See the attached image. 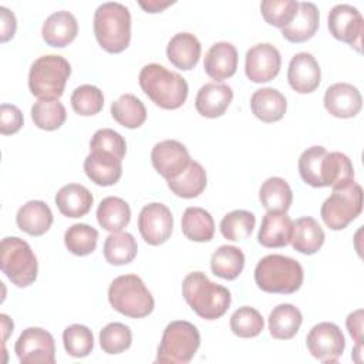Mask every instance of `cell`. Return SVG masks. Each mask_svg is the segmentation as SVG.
Segmentation results:
<instances>
[{
    "label": "cell",
    "instance_id": "cell-1",
    "mask_svg": "<svg viewBox=\"0 0 364 364\" xmlns=\"http://www.w3.org/2000/svg\"><path fill=\"white\" fill-rule=\"evenodd\" d=\"M182 294L189 307L205 320L220 318L232 301L230 291L210 282L202 272H192L183 279Z\"/></svg>",
    "mask_w": 364,
    "mask_h": 364
},
{
    "label": "cell",
    "instance_id": "cell-2",
    "mask_svg": "<svg viewBox=\"0 0 364 364\" xmlns=\"http://www.w3.org/2000/svg\"><path fill=\"white\" fill-rule=\"evenodd\" d=\"M139 87L148 98L164 109H176L188 98V82L175 71L164 65L151 63L139 71Z\"/></svg>",
    "mask_w": 364,
    "mask_h": 364
},
{
    "label": "cell",
    "instance_id": "cell-3",
    "mask_svg": "<svg viewBox=\"0 0 364 364\" xmlns=\"http://www.w3.org/2000/svg\"><path fill=\"white\" fill-rule=\"evenodd\" d=\"M303 279L301 264L283 255H267L255 267V282L266 293L291 294L301 287Z\"/></svg>",
    "mask_w": 364,
    "mask_h": 364
},
{
    "label": "cell",
    "instance_id": "cell-4",
    "mask_svg": "<svg viewBox=\"0 0 364 364\" xmlns=\"http://www.w3.org/2000/svg\"><path fill=\"white\" fill-rule=\"evenodd\" d=\"M94 34L98 44L108 53L124 51L131 41V13L117 1H107L94 13Z\"/></svg>",
    "mask_w": 364,
    "mask_h": 364
},
{
    "label": "cell",
    "instance_id": "cell-5",
    "mask_svg": "<svg viewBox=\"0 0 364 364\" xmlns=\"http://www.w3.org/2000/svg\"><path fill=\"white\" fill-rule=\"evenodd\" d=\"M108 300L114 310L131 318L146 317L155 307L151 291L136 274L115 277L108 289Z\"/></svg>",
    "mask_w": 364,
    "mask_h": 364
},
{
    "label": "cell",
    "instance_id": "cell-6",
    "mask_svg": "<svg viewBox=\"0 0 364 364\" xmlns=\"http://www.w3.org/2000/svg\"><path fill=\"white\" fill-rule=\"evenodd\" d=\"M70 74L71 65L63 55H41L30 67L28 88L37 98H60Z\"/></svg>",
    "mask_w": 364,
    "mask_h": 364
},
{
    "label": "cell",
    "instance_id": "cell-7",
    "mask_svg": "<svg viewBox=\"0 0 364 364\" xmlns=\"http://www.w3.org/2000/svg\"><path fill=\"white\" fill-rule=\"evenodd\" d=\"M0 266L1 272L17 287H27L37 279V257L30 245L17 236L4 237L1 240Z\"/></svg>",
    "mask_w": 364,
    "mask_h": 364
},
{
    "label": "cell",
    "instance_id": "cell-8",
    "mask_svg": "<svg viewBox=\"0 0 364 364\" xmlns=\"http://www.w3.org/2000/svg\"><path fill=\"white\" fill-rule=\"evenodd\" d=\"M199 346L200 334L192 323L185 320L171 321L164 330L155 361L186 364L193 358Z\"/></svg>",
    "mask_w": 364,
    "mask_h": 364
},
{
    "label": "cell",
    "instance_id": "cell-9",
    "mask_svg": "<svg viewBox=\"0 0 364 364\" xmlns=\"http://www.w3.org/2000/svg\"><path fill=\"white\" fill-rule=\"evenodd\" d=\"M363 210V189L357 182L334 188L323 202L320 215L323 222L333 230L346 229Z\"/></svg>",
    "mask_w": 364,
    "mask_h": 364
},
{
    "label": "cell",
    "instance_id": "cell-10",
    "mask_svg": "<svg viewBox=\"0 0 364 364\" xmlns=\"http://www.w3.org/2000/svg\"><path fill=\"white\" fill-rule=\"evenodd\" d=\"M14 351L21 364H54V337L41 327H27L18 336Z\"/></svg>",
    "mask_w": 364,
    "mask_h": 364
},
{
    "label": "cell",
    "instance_id": "cell-11",
    "mask_svg": "<svg viewBox=\"0 0 364 364\" xmlns=\"http://www.w3.org/2000/svg\"><path fill=\"white\" fill-rule=\"evenodd\" d=\"M306 344L309 353L321 363H336L346 348V340L340 327L334 323L321 321L311 327Z\"/></svg>",
    "mask_w": 364,
    "mask_h": 364
},
{
    "label": "cell",
    "instance_id": "cell-12",
    "mask_svg": "<svg viewBox=\"0 0 364 364\" xmlns=\"http://www.w3.org/2000/svg\"><path fill=\"white\" fill-rule=\"evenodd\" d=\"M173 216L169 208L159 202L145 205L138 216V229L142 239L152 246L165 243L172 233Z\"/></svg>",
    "mask_w": 364,
    "mask_h": 364
},
{
    "label": "cell",
    "instance_id": "cell-13",
    "mask_svg": "<svg viewBox=\"0 0 364 364\" xmlns=\"http://www.w3.org/2000/svg\"><path fill=\"white\" fill-rule=\"evenodd\" d=\"M328 30L331 36L343 43H347L358 53L361 51L363 37V16L350 4H336L328 13Z\"/></svg>",
    "mask_w": 364,
    "mask_h": 364
},
{
    "label": "cell",
    "instance_id": "cell-14",
    "mask_svg": "<svg viewBox=\"0 0 364 364\" xmlns=\"http://www.w3.org/2000/svg\"><path fill=\"white\" fill-rule=\"evenodd\" d=\"M282 57L270 43H259L250 47L245 58L246 77L253 82L272 81L280 71Z\"/></svg>",
    "mask_w": 364,
    "mask_h": 364
},
{
    "label": "cell",
    "instance_id": "cell-15",
    "mask_svg": "<svg viewBox=\"0 0 364 364\" xmlns=\"http://www.w3.org/2000/svg\"><path fill=\"white\" fill-rule=\"evenodd\" d=\"M186 146L176 139H165L152 148L151 162L155 171L166 181L179 175L191 162Z\"/></svg>",
    "mask_w": 364,
    "mask_h": 364
},
{
    "label": "cell",
    "instance_id": "cell-16",
    "mask_svg": "<svg viewBox=\"0 0 364 364\" xmlns=\"http://www.w3.org/2000/svg\"><path fill=\"white\" fill-rule=\"evenodd\" d=\"M321 71L317 60L310 53H297L291 57L287 70V81L299 94H310L317 90Z\"/></svg>",
    "mask_w": 364,
    "mask_h": 364
},
{
    "label": "cell",
    "instance_id": "cell-17",
    "mask_svg": "<svg viewBox=\"0 0 364 364\" xmlns=\"http://www.w3.org/2000/svg\"><path fill=\"white\" fill-rule=\"evenodd\" d=\"M324 107L336 118H353L361 111L363 98L353 84L336 82L324 92Z\"/></svg>",
    "mask_w": 364,
    "mask_h": 364
},
{
    "label": "cell",
    "instance_id": "cell-18",
    "mask_svg": "<svg viewBox=\"0 0 364 364\" xmlns=\"http://www.w3.org/2000/svg\"><path fill=\"white\" fill-rule=\"evenodd\" d=\"M233 100L230 85L223 82H208L202 85L195 98L196 111L206 118L222 117Z\"/></svg>",
    "mask_w": 364,
    "mask_h": 364
},
{
    "label": "cell",
    "instance_id": "cell-19",
    "mask_svg": "<svg viewBox=\"0 0 364 364\" xmlns=\"http://www.w3.org/2000/svg\"><path fill=\"white\" fill-rule=\"evenodd\" d=\"M87 176L100 186L117 183L122 175V159L102 151H91L84 159Z\"/></svg>",
    "mask_w": 364,
    "mask_h": 364
},
{
    "label": "cell",
    "instance_id": "cell-20",
    "mask_svg": "<svg viewBox=\"0 0 364 364\" xmlns=\"http://www.w3.org/2000/svg\"><path fill=\"white\" fill-rule=\"evenodd\" d=\"M78 34V23L73 13L67 10L54 11L50 14L41 28L43 40L51 46L63 48L68 46Z\"/></svg>",
    "mask_w": 364,
    "mask_h": 364
},
{
    "label": "cell",
    "instance_id": "cell-21",
    "mask_svg": "<svg viewBox=\"0 0 364 364\" xmlns=\"http://www.w3.org/2000/svg\"><path fill=\"white\" fill-rule=\"evenodd\" d=\"M203 68L205 73L216 81H222L232 77L237 68L236 47L228 41L215 43L205 55Z\"/></svg>",
    "mask_w": 364,
    "mask_h": 364
},
{
    "label": "cell",
    "instance_id": "cell-22",
    "mask_svg": "<svg viewBox=\"0 0 364 364\" xmlns=\"http://www.w3.org/2000/svg\"><path fill=\"white\" fill-rule=\"evenodd\" d=\"M293 220L286 212H267L257 233V242L264 247H284L290 243Z\"/></svg>",
    "mask_w": 364,
    "mask_h": 364
},
{
    "label": "cell",
    "instance_id": "cell-23",
    "mask_svg": "<svg viewBox=\"0 0 364 364\" xmlns=\"http://www.w3.org/2000/svg\"><path fill=\"white\" fill-rule=\"evenodd\" d=\"M318 21L320 14L317 6L310 1H301L291 23L282 28V36L290 43H304L316 34Z\"/></svg>",
    "mask_w": 364,
    "mask_h": 364
},
{
    "label": "cell",
    "instance_id": "cell-24",
    "mask_svg": "<svg viewBox=\"0 0 364 364\" xmlns=\"http://www.w3.org/2000/svg\"><path fill=\"white\" fill-rule=\"evenodd\" d=\"M200 43L192 33L175 34L166 46V57L176 68L189 71L192 70L200 57Z\"/></svg>",
    "mask_w": 364,
    "mask_h": 364
},
{
    "label": "cell",
    "instance_id": "cell-25",
    "mask_svg": "<svg viewBox=\"0 0 364 364\" xmlns=\"http://www.w3.org/2000/svg\"><path fill=\"white\" fill-rule=\"evenodd\" d=\"M287 101L284 95L272 87L256 90L250 98V109L262 122H276L286 114Z\"/></svg>",
    "mask_w": 364,
    "mask_h": 364
},
{
    "label": "cell",
    "instance_id": "cell-26",
    "mask_svg": "<svg viewBox=\"0 0 364 364\" xmlns=\"http://www.w3.org/2000/svg\"><path fill=\"white\" fill-rule=\"evenodd\" d=\"M16 222L18 229L27 235L41 236L53 225V212L43 200H28L18 209Z\"/></svg>",
    "mask_w": 364,
    "mask_h": 364
},
{
    "label": "cell",
    "instance_id": "cell-27",
    "mask_svg": "<svg viewBox=\"0 0 364 364\" xmlns=\"http://www.w3.org/2000/svg\"><path fill=\"white\" fill-rule=\"evenodd\" d=\"M92 202V193L80 183L64 185L55 195V205L60 213L67 218L85 216L90 212Z\"/></svg>",
    "mask_w": 364,
    "mask_h": 364
},
{
    "label": "cell",
    "instance_id": "cell-28",
    "mask_svg": "<svg viewBox=\"0 0 364 364\" xmlns=\"http://www.w3.org/2000/svg\"><path fill=\"white\" fill-rule=\"evenodd\" d=\"M324 239V230L314 218L303 216L293 222L290 243L294 250L303 255H314L323 246Z\"/></svg>",
    "mask_w": 364,
    "mask_h": 364
},
{
    "label": "cell",
    "instance_id": "cell-29",
    "mask_svg": "<svg viewBox=\"0 0 364 364\" xmlns=\"http://www.w3.org/2000/svg\"><path fill=\"white\" fill-rule=\"evenodd\" d=\"M303 321L301 311L290 304L282 303L276 306L269 314V331L276 340H290L293 338Z\"/></svg>",
    "mask_w": 364,
    "mask_h": 364
},
{
    "label": "cell",
    "instance_id": "cell-30",
    "mask_svg": "<svg viewBox=\"0 0 364 364\" xmlns=\"http://www.w3.org/2000/svg\"><path fill=\"white\" fill-rule=\"evenodd\" d=\"M354 181V168L350 158L343 152H327L321 164V183L324 186L341 188Z\"/></svg>",
    "mask_w": 364,
    "mask_h": 364
},
{
    "label": "cell",
    "instance_id": "cell-31",
    "mask_svg": "<svg viewBox=\"0 0 364 364\" xmlns=\"http://www.w3.org/2000/svg\"><path fill=\"white\" fill-rule=\"evenodd\" d=\"M206 171L203 166L196 162L191 161L189 165L175 178L168 179V186L169 189L179 198L191 199L196 198L203 192L206 188Z\"/></svg>",
    "mask_w": 364,
    "mask_h": 364
},
{
    "label": "cell",
    "instance_id": "cell-32",
    "mask_svg": "<svg viewBox=\"0 0 364 364\" xmlns=\"http://www.w3.org/2000/svg\"><path fill=\"white\" fill-rule=\"evenodd\" d=\"M97 220L104 230L121 232L131 220V208L118 196H107L97 208Z\"/></svg>",
    "mask_w": 364,
    "mask_h": 364
},
{
    "label": "cell",
    "instance_id": "cell-33",
    "mask_svg": "<svg viewBox=\"0 0 364 364\" xmlns=\"http://www.w3.org/2000/svg\"><path fill=\"white\" fill-rule=\"evenodd\" d=\"M181 226L183 235L192 242H209L215 235L212 215L199 206H189L185 209Z\"/></svg>",
    "mask_w": 364,
    "mask_h": 364
},
{
    "label": "cell",
    "instance_id": "cell-34",
    "mask_svg": "<svg viewBox=\"0 0 364 364\" xmlns=\"http://www.w3.org/2000/svg\"><path fill=\"white\" fill-rule=\"evenodd\" d=\"M259 199L267 212H287L293 202V192L283 178L272 176L262 183Z\"/></svg>",
    "mask_w": 364,
    "mask_h": 364
},
{
    "label": "cell",
    "instance_id": "cell-35",
    "mask_svg": "<svg viewBox=\"0 0 364 364\" xmlns=\"http://www.w3.org/2000/svg\"><path fill=\"white\" fill-rule=\"evenodd\" d=\"M245 267L243 252L232 245L218 247L210 257L212 273L225 280H235Z\"/></svg>",
    "mask_w": 364,
    "mask_h": 364
},
{
    "label": "cell",
    "instance_id": "cell-36",
    "mask_svg": "<svg viewBox=\"0 0 364 364\" xmlns=\"http://www.w3.org/2000/svg\"><path fill=\"white\" fill-rule=\"evenodd\" d=\"M111 115L119 125L135 129L145 122L146 108L134 94H122L111 104Z\"/></svg>",
    "mask_w": 364,
    "mask_h": 364
},
{
    "label": "cell",
    "instance_id": "cell-37",
    "mask_svg": "<svg viewBox=\"0 0 364 364\" xmlns=\"http://www.w3.org/2000/svg\"><path fill=\"white\" fill-rule=\"evenodd\" d=\"M136 252V240L128 232H114L104 242V257L114 266L131 263L135 259Z\"/></svg>",
    "mask_w": 364,
    "mask_h": 364
},
{
    "label": "cell",
    "instance_id": "cell-38",
    "mask_svg": "<svg viewBox=\"0 0 364 364\" xmlns=\"http://www.w3.org/2000/svg\"><path fill=\"white\" fill-rule=\"evenodd\" d=\"M65 118V108L58 98H38L31 107V119L40 129H58L64 124Z\"/></svg>",
    "mask_w": 364,
    "mask_h": 364
},
{
    "label": "cell",
    "instance_id": "cell-39",
    "mask_svg": "<svg viewBox=\"0 0 364 364\" xmlns=\"http://www.w3.org/2000/svg\"><path fill=\"white\" fill-rule=\"evenodd\" d=\"M98 230L87 223H74L64 233V245L75 256H87L97 247Z\"/></svg>",
    "mask_w": 364,
    "mask_h": 364
},
{
    "label": "cell",
    "instance_id": "cell-40",
    "mask_svg": "<svg viewBox=\"0 0 364 364\" xmlns=\"http://www.w3.org/2000/svg\"><path fill=\"white\" fill-rule=\"evenodd\" d=\"M255 225H256V218L252 212L236 209L223 216L219 228L225 239L232 242H239V240L247 239L252 235Z\"/></svg>",
    "mask_w": 364,
    "mask_h": 364
},
{
    "label": "cell",
    "instance_id": "cell-41",
    "mask_svg": "<svg viewBox=\"0 0 364 364\" xmlns=\"http://www.w3.org/2000/svg\"><path fill=\"white\" fill-rule=\"evenodd\" d=\"M326 154L327 149L324 146L314 145L303 151L299 158V173L301 179L313 188H323L321 164Z\"/></svg>",
    "mask_w": 364,
    "mask_h": 364
},
{
    "label": "cell",
    "instance_id": "cell-42",
    "mask_svg": "<svg viewBox=\"0 0 364 364\" xmlns=\"http://www.w3.org/2000/svg\"><path fill=\"white\" fill-rule=\"evenodd\" d=\"M264 321L262 314L249 306L239 307L230 317V330L242 338H252L262 333Z\"/></svg>",
    "mask_w": 364,
    "mask_h": 364
},
{
    "label": "cell",
    "instance_id": "cell-43",
    "mask_svg": "<svg viewBox=\"0 0 364 364\" xmlns=\"http://www.w3.org/2000/svg\"><path fill=\"white\" fill-rule=\"evenodd\" d=\"M63 344L71 357H87L94 348L92 331L87 326L71 324L63 331Z\"/></svg>",
    "mask_w": 364,
    "mask_h": 364
},
{
    "label": "cell",
    "instance_id": "cell-44",
    "mask_svg": "<svg viewBox=\"0 0 364 364\" xmlns=\"http://www.w3.org/2000/svg\"><path fill=\"white\" fill-rule=\"evenodd\" d=\"M73 109L82 117H91L98 114L104 107L102 91L91 84L77 87L71 94Z\"/></svg>",
    "mask_w": 364,
    "mask_h": 364
},
{
    "label": "cell",
    "instance_id": "cell-45",
    "mask_svg": "<svg viewBox=\"0 0 364 364\" xmlns=\"http://www.w3.org/2000/svg\"><path fill=\"white\" fill-rule=\"evenodd\" d=\"M131 328L122 323H108L100 331V346L107 354H119L131 347Z\"/></svg>",
    "mask_w": 364,
    "mask_h": 364
},
{
    "label": "cell",
    "instance_id": "cell-46",
    "mask_svg": "<svg viewBox=\"0 0 364 364\" xmlns=\"http://www.w3.org/2000/svg\"><path fill=\"white\" fill-rule=\"evenodd\" d=\"M297 9L299 1L296 0H264L260 3V11L264 21L279 28L291 23Z\"/></svg>",
    "mask_w": 364,
    "mask_h": 364
},
{
    "label": "cell",
    "instance_id": "cell-47",
    "mask_svg": "<svg viewBox=\"0 0 364 364\" xmlns=\"http://www.w3.org/2000/svg\"><path fill=\"white\" fill-rule=\"evenodd\" d=\"M90 149L108 152L119 159H124L127 152V142L119 132L111 128H101L92 135L90 141Z\"/></svg>",
    "mask_w": 364,
    "mask_h": 364
},
{
    "label": "cell",
    "instance_id": "cell-48",
    "mask_svg": "<svg viewBox=\"0 0 364 364\" xmlns=\"http://www.w3.org/2000/svg\"><path fill=\"white\" fill-rule=\"evenodd\" d=\"M23 114L13 104H1L0 107V132L3 135H11L20 131L23 127Z\"/></svg>",
    "mask_w": 364,
    "mask_h": 364
},
{
    "label": "cell",
    "instance_id": "cell-49",
    "mask_svg": "<svg viewBox=\"0 0 364 364\" xmlns=\"http://www.w3.org/2000/svg\"><path fill=\"white\" fill-rule=\"evenodd\" d=\"M0 40L1 43L9 41L10 38H13V36L16 34V28H17V20L16 16L11 10H9L7 7L1 6L0 7Z\"/></svg>",
    "mask_w": 364,
    "mask_h": 364
},
{
    "label": "cell",
    "instance_id": "cell-50",
    "mask_svg": "<svg viewBox=\"0 0 364 364\" xmlns=\"http://www.w3.org/2000/svg\"><path fill=\"white\" fill-rule=\"evenodd\" d=\"M346 327H347L351 338L355 341V344L363 346V310L361 309H358L347 316Z\"/></svg>",
    "mask_w": 364,
    "mask_h": 364
},
{
    "label": "cell",
    "instance_id": "cell-51",
    "mask_svg": "<svg viewBox=\"0 0 364 364\" xmlns=\"http://www.w3.org/2000/svg\"><path fill=\"white\" fill-rule=\"evenodd\" d=\"M139 6L146 11V13H161L164 9L168 6L173 4V1H156V0H149V1H138Z\"/></svg>",
    "mask_w": 364,
    "mask_h": 364
},
{
    "label": "cell",
    "instance_id": "cell-52",
    "mask_svg": "<svg viewBox=\"0 0 364 364\" xmlns=\"http://www.w3.org/2000/svg\"><path fill=\"white\" fill-rule=\"evenodd\" d=\"M1 318V328H3V338L6 340L10 333H13V321L9 318L7 314H0Z\"/></svg>",
    "mask_w": 364,
    "mask_h": 364
}]
</instances>
